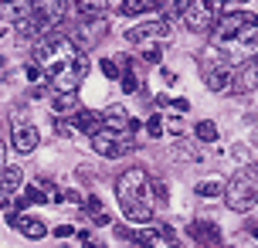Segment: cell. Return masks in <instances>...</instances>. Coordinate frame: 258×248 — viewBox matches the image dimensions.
I'll return each mask as SVG.
<instances>
[{"mask_svg":"<svg viewBox=\"0 0 258 248\" xmlns=\"http://www.w3.org/2000/svg\"><path fill=\"white\" fill-rule=\"evenodd\" d=\"M251 27H255V31H258V17H251Z\"/></svg>","mask_w":258,"mask_h":248,"instance_id":"36","label":"cell"},{"mask_svg":"<svg viewBox=\"0 0 258 248\" xmlns=\"http://www.w3.org/2000/svg\"><path fill=\"white\" fill-rule=\"evenodd\" d=\"M85 208H89V214H92V221H95V224H109V221H112V218L105 214L102 201H99L95 194H92V197H85Z\"/></svg>","mask_w":258,"mask_h":248,"instance_id":"20","label":"cell"},{"mask_svg":"<svg viewBox=\"0 0 258 248\" xmlns=\"http://www.w3.org/2000/svg\"><path fill=\"white\" fill-rule=\"evenodd\" d=\"M99 68H102V75H105V79H112V82L119 79V65L112 61V58H102V61H99Z\"/></svg>","mask_w":258,"mask_h":248,"instance_id":"28","label":"cell"},{"mask_svg":"<svg viewBox=\"0 0 258 248\" xmlns=\"http://www.w3.org/2000/svg\"><path fill=\"white\" fill-rule=\"evenodd\" d=\"M194 191H197V197H221L224 183H221V180H204V183H197Z\"/></svg>","mask_w":258,"mask_h":248,"instance_id":"24","label":"cell"},{"mask_svg":"<svg viewBox=\"0 0 258 248\" xmlns=\"http://www.w3.org/2000/svg\"><path fill=\"white\" fill-rule=\"evenodd\" d=\"M92 146H95V153L105 160H119V157H129L133 150H136V136L129 130H95L92 133Z\"/></svg>","mask_w":258,"mask_h":248,"instance_id":"4","label":"cell"},{"mask_svg":"<svg viewBox=\"0 0 258 248\" xmlns=\"http://www.w3.org/2000/svg\"><path fill=\"white\" fill-rule=\"evenodd\" d=\"M102 126L105 130H129L133 133V119H129L126 105H109V109H102Z\"/></svg>","mask_w":258,"mask_h":248,"instance_id":"16","label":"cell"},{"mask_svg":"<svg viewBox=\"0 0 258 248\" xmlns=\"http://www.w3.org/2000/svg\"><path fill=\"white\" fill-rule=\"evenodd\" d=\"M75 126L85 136H92L95 130H102V116H95V112H89V109H82V112H75Z\"/></svg>","mask_w":258,"mask_h":248,"instance_id":"19","label":"cell"},{"mask_svg":"<svg viewBox=\"0 0 258 248\" xmlns=\"http://www.w3.org/2000/svg\"><path fill=\"white\" fill-rule=\"evenodd\" d=\"M170 105H173L177 112H187V109H190V102H187V99H173V102H170Z\"/></svg>","mask_w":258,"mask_h":248,"instance_id":"35","label":"cell"},{"mask_svg":"<svg viewBox=\"0 0 258 248\" xmlns=\"http://www.w3.org/2000/svg\"><path fill=\"white\" fill-rule=\"evenodd\" d=\"M156 7H160V0H122L119 4V11L126 17H143V14H153Z\"/></svg>","mask_w":258,"mask_h":248,"instance_id":"18","label":"cell"},{"mask_svg":"<svg viewBox=\"0 0 258 248\" xmlns=\"http://www.w3.org/2000/svg\"><path fill=\"white\" fill-rule=\"evenodd\" d=\"M116 197L129 224H150L153 221V194H150V177L140 167H129L116 177Z\"/></svg>","mask_w":258,"mask_h":248,"instance_id":"1","label":"cell"},{"mask_svg":"<svg viewBox=\"0 0 258 248\" xmlns=\"http://www.w3.org/2000/svg\"><path fill=\"white\" fill-rule=\"evenodd\" d=\"M187 4H190V0H160V7L167 11V17H170V14H183V11H187Z\"/></svg>","mask_w":258,"mask_h":248,"instance_id":"27","label":"cell"},{"mask_svg":"<svg viewBox=\"0 0 258 248\" xmlns=\"http://www.w3.org/2000/svg\"><path fill=\"white\" fill-rule=\"evenodd\" d=\"M14 27H17V38L24 41V44H27V41H31V44H38L41 38H48V34L54 31V27L48 24V21H44L41 14H34V11L27 14V17L21 21V24H14Z\"/></svg>","mask_w":258,"mask_h":248,"instance_id":"10","label":"cell"},{"mask_svg":"<svg viewBox=\"0 0 258 248\" xmlns=\"http://www.w3.org/2000/svg\"><path fill=\"white\" fill-rule=\"evenodd\" d=\"M48 201V194L44 191H38V187H27L24 194H21V208H31V204H44Z\"/></svg>","mask_w":258,"mask_h":248,"instance_id":"25","label":"cell"},{"mask_svg":"<svg viewBox=\"0 0 258 248\" xmlns=\"http://www.w3.org/2000/svg\"><path fill=\"white\" fill-rule=\"evenodd\" d=\"M34 14H41V17L54 27L68 17V0H34Z\"/></svg>","mask_w":258,"mask_h":248,"instance_id":"15","label":"cell"},{"mask_svg":"<svg viewBox=\"0 0 258 248\" xmlns=\"http://www.w3.org/2000/svg\"><path fill=\"white\" fill-rule=\"evenodd\" d=\"M197 140H201V143H214V140H218V126H214V122H211V119H204V122H197Z\"/></svg>","mask_w":258,"mask_h":248,"instance_id":"22","label":"cell"},{"mask_svg":"<svg viewBox=\"0 0 258 248\" xmlns=\"http://www.w3.org/2000/svg\"><path fill=\"white\" fill-rule=\"evenodd\" d=\"M4 221L11 224V228H17L24 238H31V241H38V238L48 235V228H44V221H41V218H27V214H7Z\"/></svg>","mask_w":258,"mask_h":248,"instance_id":"13","label":"cell"},{"mask_svg":"<svg viewBox=\"0 0 258 248\" xmlns=\"http://www.w3.org/2000/svg\"><path fill=\"white\" fill-rule=\"evenodd\" d=\"M72 72H75V75H78L82 82L89 79V72H92V61H89V54H85V51H78L75 58H72Z\"/></svg>","mask_w":258,"mask_h":248,"instance_id":"21","label":"cell"},{"mask_svg":"<svg viewBox=\"0 0 258 248\" xmlns=\"http://www.w3.org/2000/svg\"><path fill=\"white\" fill-rule=\"evenodd\" d=\"M54 235H58V238H72V235H75V228H72V224H61Z\"/></svg>","mask_w":258,"mask_h":248,"instance_id":"33","label":"cell"},{"mask_svg":"<svg viewBox=\"0 0 258 248\" xmlns=\"http://www.w3.org/2000/svg\"><path fill=\"white\" fill-rule=\"evenodd\" d=\"M119 82H122V92H140V79L133 75V68H126V72L119 75Z\"/></svg>","mask_w":258,"mask_h":248,"instance_id":"26","label":"cell"},{"mask_svg":"<svg viewBox=\"0 0 258 248\" xmlns=\"http://www.w3.org/2000/svg\"><path fill=\"white\" fill-rule=\"evenodd\" d=\"M187 238L201 248H221V228L214 221H207V218H194L187 224Z\"/></svg>","mask_w":258,"mask_h":248,"instance_id":"9","label":"cell"},{"mask_svg":"<svg viewBox=\"0 0 258 248\" xmlns=\"http://www.w3.org/2000/svg\"><path fill=\"white\" fill-rule=\"evenodd\" d=\"M194 160V163H201V150L194 143H180V146H173V160Z\"/></svg>","mask_w":258,"mask_h":248,"instance_id":"23","label":"cell"},{"mask_svg":"<svg viewBox=\"0 0 258 248\" xmlns=\"http://www.w3.org/2000/svg\"><path fill=\"white\" fill-rule=\"evenodd\" d=\"M170 38H173L170 21H143L126 31V41L140 44V48H163V44H170Z\"/></svg>","mask_w":258,"mask_h":248,"instance_id":"5","label":"cell"},{"mask_svg":"<svg viewBox=\"0 0 258 248\" xmlns=\"http://www.w3.org/2000/svg\"><path fill=\"white\" fill-rule=\"evenodd\" d=\"M146 133H150V136H163V116H150Z\"/></svg>","mask_w":258,"mask_h":248,"instance_id":"29","label":"cell"},{"mask_svg":"<svg viewBox=\"0 0 258 248\" xmlns=\"http://www.w3.org/2000/svg\"><path fill=\"white\" fill-rule=\"evenodd\" d=\"M102 38H105V21H102V17H95V21H85V24L72 34V44H75L78 51H89L92 44H99Z\"/></svg>","mask_w":258,"mask_h":248,"instance_id":"11","label":"cell"},{"mask_svg":"<svg viewBox=\"0 0 258 248\" xmlns=\"http://www.w3.org/2000/svg\"><path fill=\"white\" fill-rule=\"evenodd\" d=\"M180 17L190 34H207L218 21V0H190Z\"/></svg>","mask_w":258,"mask_h":248,"instance_id":"6","label":"cell"},{"mask_svg":"<svg viewBox=\"0 0 258 248\" xmlns=\"http://www.w3.org/2000/svg\"><path fill=\"white\" fill-rule=\"evenodd\" d=\"M234 72L231 65H224V61H214V65H204V82L211 92H221V95H231L234 92Z\"/></svg>","mask_w":258,"mask_h":248,"instance_id":"8","label":"cell"},{"mask_svg":"<svg viewBox=\"0 0 258 248\" xmlns=\"http://www.w3.org/2000/svg\"><path fill=\"white\" fill-rule=\"evenodd\" d=\"M51 112H54V119L75 116V112H78V92H54V99H51Z\"/></svg>","mask_w":258,"mask_h":248,"instance_id":"17","label":"cell"},{"mask_svg":"<svg viewBox=\"0 0 258 248\" xmlns=\"http://www.w3.org/2000/svg\"><path fill=\"white\" fill-rule=\"evenodd\" d=\"M75 54H78V48L72 44V38L54 34V31L34 44V61L44 68V82H51V79H58L61 72H68Z\"/></svg>","mask_w":258,"mask_h":248,"instance_id":"2","label":"cell"},{"mask_svg":"<svg viewBox=\"0 0 258 248\" xmlns=\"http://www.w3.org/2000/svg\"><path fill=\"white\" fill-rule=\"evenodd\" d=\"M34 11L31 0H0V24H21Z\"/></svg>","mask_w":258,"mask_h":248,"instance_id":"14","label":"cell"},{"mask_svg":"<svg viewBox=\"0 0 258 248\" xmlns=\"http://www.w3.org/2000/svg\"><path fill=\"white\" fill-rule=\"evenodd\" d=\"M156 238H163L167 245H177V235H173V228H167V224H156Z\"/></svg>","mask_w":258,"mask_h":248,"instance_id":"31","label":"cell"},{"mask_svg":"<svg viewBox=\"0 0 258 248\" xmlns=\"http://www.w3.org/2000/svg\"><path fill=\"white\" fill-rule=\"evenodd\" d=\"M0 160H4V140H0Z\"/></svg>","mask_w":258,"mask_h":248,"instance_id":"37","label":"cell"},{"mask_svg":"<svg viewBox=\"0 0 258 248\" xmlns=\"http://www.w3.org/2000/svg\"><path fill=\"white\" fill-rule=\"evenodd\" d=\"M0 38H4V27H0Z\"/></svg>","mask_w":258,"mask_h":248,"instance_id":"39","label":"cell"},{"mask_svg":"<svg viewBox=\"0 0 258 248\" xmlns=\"http://www.w3.org/2000/svg\"><path fill=\"white\" fill-rule=\"evenodd\" d=\"M248 24H251V17L241 14V11L221 14L218 21H214V27H211V44H228V41H234Z\"/></svg>","mask_w":258,"mask_h":248,"instance_id":"7","label":"cell"},{"mask_svg":"<svg viewBox=\"0 0 258 248\" xmlns=\"http://www.w3.org/2000/svg\"><path fill=\"white\" fill-rule=\"evenodd\" d=\"M160 79L167 82V85H173V82H177V72H170V68H163V72H160Z\"/></svg>","mask_w":258,"mask_h":248,"instance_id":"34","label":"cell"},{"mask_svg":"<svg viewBox=\"0 0 258 248\" xmlns=\"http://www.w3.org/2000/svg\"><path fill=\"white\" fill-rule=\"evenodd\" d=\"M160 58H163V48H143V61H150V65H160Z\"/></svg>","mask_w":258,"mask_h":248,"instance_id":"30","label":"cell"},{"mask_svg":"<svg viewBox=\"0 0 258 248\" xmlns=\"http://www.w3.org/2000/svg\"><path fill=\"white\" fill-rule=\"evenodd\" d=\"M11 143L17 153H34L41 143V136H38V126L34 122H14V133H11Z\"/></svg>","mask_w":258,"mask_h":248,"instance_id":"12","label":"cell"},{"mask_svg":"<svg viewBox=\"0 0 258 248\" xmlns=\"http://www.w3.org/2000/svg\"><path fill=\"white\" fill-rule=\"evenodd\" d=\"M251 235H255V241H258V228H251Z\"/></svg>","mask_w":258,"mask_h":248,"instance_id":"38","label":"cell"},{"mask_svg":"<svg viewBox=\"0 0 258 248\" xmlns=\"http://www.w3.org/2000/svg\"><path fill=\"white\" fill-rule=\"evenodd\" d=\"M163 130H167V133H183V122H180V119H167Z\"/></svg>","mask_w":258,"mask_h":248,"instance_id":"32","label":"cell"},{"mask_svg":"<svg viewBox=\"0 0 258 248\" xmlns=\"http://www.w3.org/2000/svg\"><path fill=\"white\" fill-rule=\"evenodd\" d=\"M224 201H228V208L238 211V214H245L258 204V163H248L234 173L231 180L224 183Z\"/></svg>","mask_w":258,"mask_h":248,"instance_id":"3","label":"cell"}]
</instances>
